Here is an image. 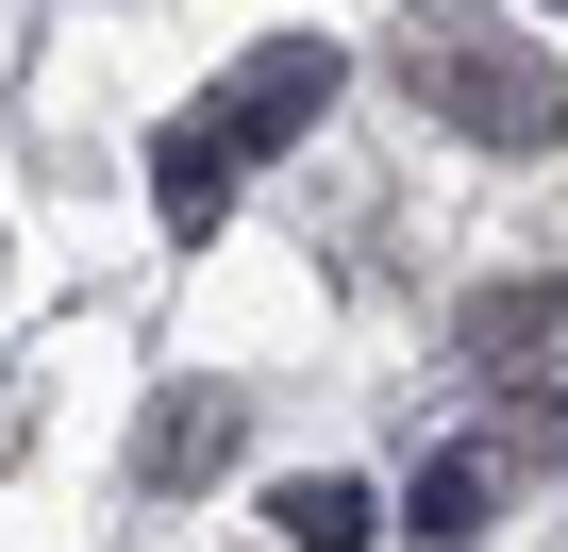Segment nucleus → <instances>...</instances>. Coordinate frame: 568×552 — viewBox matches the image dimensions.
Wrapping results in <instances>:
<instances>
[{"mask_svg": "<svg viewBox=\"0 0 568 552\" xmlns=\"http://www.w3.org/2000/svg\"><path fill=\"white\" fill-rule=\"evenodd\" d=\"M402 84L452 134H485V151H551L568 134V84H551V51L501 18V0H402Z\"/></svg>", "mask_w": 568, "mask_h": 552, "instance_id": "1", "label": "nucleus"}, {"mask_svg": "<svg viewBox=\"0 0 568 552\" xmlns=\"http://www.w3.org/2000/svg\"><path fill=\"white\" fill-rule=\"evenodd\" d=\"M335 84H352V51H335V34H267V51H234V68H217L201 134H217V151H284V134H318V118H335Z\"/></svg>", "mask_w": 568, "mask_h": 552, "instance_id": "2", "label": "nucleus"}, {"mask_svg": "<svg viewBox=\"0 0 568 552\" xmlns=\"http://www.w3.org/2000/svg\"><path fill=\"white\" fill-rule=\"evenodd\" d=\"M234 435H251V402H234V385H184V402H168V419L134 435V469H151V502H201V485L234 469Z\"/></svg>", "mask_w": 568, "mask_h": 552, "instance_id": "3", "label": "nucleus"}, {"mask_svg": "<svg viewBox=\"0 0 568 552\" xmlns=\"http://www.w3.org/2000/svg\"><path fill=\"white\" fill-rule=\"evenodd\" d=\"M452 352H468V369H535V352H568V268H551V285H468Z\"/></svg>", "mask_w": 568, "mask_h": 552, "instance_id": "4", "label": "nucleus"}, {"mask_svg": "<svg viewBox=\"0 0 568 552\" xmlns=\"http://www.w3.org/2000/svg\"><path fill=\"white\" fill-rule=\"evenodd\" d=\"M485 502H501V469H485V452H418V485H402L418 552H468V535H485Z\"/></svg>", "mask_w": 568, "mask_h": 552, "instance_id": "5", "label": "nucleus"}, {"mask_svg": "<svg viewBox=\"0 0 568 552\" xmlns=\"http://www.w3.org/2000/svg\"><path fill=\"white\" fill-rule=\"evenodd\" d=\"M267 519H284V552H368V535H385V502H368L352 469H302V485L267 502Z\"/></svg>", "mask_w": 568, "mask_h": 552, "instance_id": "6", "label": "nucleus"}, {"mask_svg": "<svg viewBox=\"0 0 568 552\" xmlns=\"http://www.w3.org/2000/svg\"><path fill=\"white\" fill-rule=\"evenodd\" d=\"M151 201H168L184 234H217V201H234V151H217L201 118H168V134H151Z\"/></svg>", "mask_w": 568, "mask_h": 552, "instance_id": "7", "label": "nucleus"}]
</instances>
